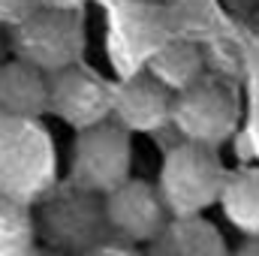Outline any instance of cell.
I'll list each match as a JSON object with an SVG mask.
<instances>
[{"label":"cell","instance_id":"obj_1","mask_svg":"<svg viewBox=\"0 0 259 256\" xmlns=\"http://www.w3.org/2000/svg\"><path fill=\"white\" fill-rule=\"evenodd\" d=\"M55 181V151L39 118L0 112V193L24 205L39 202Z\"/></svg>","mask_w":259,"mask_h":256},{"label":"cell","instance_id":"obj_2","mask_svg":"<svg viewBox=\"0 0 259 256\" xmlns=\"http://www.w3.org/2000/svg\"><path fill=\"white\" fill-rule=\"evenodd\" d=\"M39 214L33 220L36 235L58 250H75V253H91L109 232L103 196L91 190H81L75 184H55L36 202Z\"/></svg>","mask_w":259,"mask_h":256},{"label":"cell","instance_id":"obj_3","mask_svg":"<svg viewBox=\"0 0 259 256\" xmlns=\"http://www.w3.org/2000/svg\"><path fill=\"white\" fill-rule=\"evenodd\" d=\"M223 178H226V169L217 157V148L184 139L166 151L157 193L169 217L202 214L217 202Z\"/></svg>","mask_w":259,"mask_h":256},{"label":"cell","instance_id":"obj_4","mask_svg":"<svg viewBox=\"0 0 259 256\" xmlns=\"http://www.w3.org/2000/svg\"><path fill=\"white\" fill-rule=\"evenodd\" d=\"M9 55L27 61L42 72L78 64L84 55V21L81 12L36 6L18 24L6 27Z\"/></svg>","mask_w":259,"mask_h":256},{"label":"cell","instance_id":"obj_5","mask_svg":"<svg viewBox=\"0 0 259 256\" xmlns=\"http://www.w3.org/2000/svg\"><path fill=\"white\" fill-rule=\"evenodd\" d=\"M133 169V136L115 121H100L94 127L78 130L69 157V184L106 196Z\"/></svg>","mask_w":259,"mask_h":256},{"label":"cell","instance_id":"obj_6","mask_svg":"<svg viewBox=\"0 0 259 256\" xmlns=\"http://www.w3.org/2000/svg\"><path fill=\"white\" fill-rule=\"evenodd\" d=\"M169 124L184 139L220 148L232 139L238 124V100L232 88L214 75H199L187 88L172 94Z\"/></svg>","mask_w":259,"mask_h":256},{"label":"cell","instance_id":"obj_7","mask_svg":"<svg viewBox=\"0 0 259 256\" xmlns=\"http://www.w3.org/2000/svg\"><path fill=\"white\" fill-rule=\"evenodd\" d=\"M49 81V112L58 115L72 130L94 127L112 112V84H106L97 72L78 64L46 72Z\"/></svg>","mask_w":259,"mask_h":256},{"label":"cell","instance_id":"obj_8","mask_svg":"<svg viewBox=\"0 0 259 256\" xmlns=\"http://www.w3.org/2000/svg\"><path fill=\"white\" fill-rule=\"evenodd\" d=\"M103 208L112 232L124 235L133 244H151L169 220L157 187L142 178H127L109 190L103 196Z\"/></svg>","mask_w":259,"mask_h":256},{"label":"cell","instance_id":"obj_9","mask_svg":"<svg viewBox=\"0 0 259 256\" xmlns=\"http://www.w3.org/2000/svg\"><path fill=\"white\" fill-rule=\"evenodd\" d=\"M172 91L157 81L151 72H139L112 88V112L115 124L130 133H160L169 124Z\"/></svg>","mask_w":259,"mask_h":256},{"label":"cell","instance_id":"obj_10","mask_svg":"<svg viewBox=\"0 0 259 256\" xmlns=\"http://www.w3.org/2000/svg\"><path fill=\"white\" fill-rule=\"evenodd\" d=\"M0 112L18 118H42L49 112L46 72L6 55L0 61Z\"/></svg>","mask_w":259,"mask_h":256},{"label":"cell","instance_id":"obj_11","mask_svg":"<svg viewBox=\"0 0 259 256\" xmlns=\"http://www.w3.org/2000/svg\"><path fill=\"white\" fill-rule=\"evenodd\" d=\"M151 250L163 256H223L229 247L211 220L202 214H181L163 223L160 235L151 241Z\"/></svg>","mask_w":259,"mask_h":256},{"label":"cell","instance_id":"obj_12","mask_svg":"<svg viewBox=\"0 0 259 256\" xmlns=\"http://www.w3.org/2000/svg\"><path fill=\"white\" fill-rule=\"evenodd\" d=\"M217 202L232 226H238L244 235H259V169L226 175Z\"/></svg>","mask_w":259,"mask_h":256},{"label":"cell","instance_id":"obj_13","mask_svg":"<svg viewBox=\"0 0 259 256\" xmlns=\"http://www.w3.org/2000/svg\"><path fill=\"white\" fill-rule=\"evenodd\" d=\"M148 72L175 94L202 75V52L187 39H169L148 58Z\"/></svg>","mask_w":259,"mask_h":256},{"label":"cell","instance_id":"obj_14","mask_svg":"<svg viewBox=\"0 0 259 256\" xmlns=\"http://www.w3.org/2000/svg\"><path fill=\"white\" fill-rule=\"evenodd\" d=\"M36 226L30 205L0 193V256H21L33 250Z\"/></svg>","mask_w":259,"mask_h":256},{"label":"cell","instance_id":"obj_15","mask_svg":"<svg viewBox=\"0 0 259 256\" xmlns=\"http://www.w3.org/2000/svg\"><path fill=\"white\" fill-rule=\"evenodd\" d=\"M36 9V0H0V24L12 27Z\"/></svg>","mask_w":259,"mask_h":256},{"label":"cell","instance_id":"obj_16","mask_svg":"<svg viewBox=\"0 0 259 256\" xmlns=\"http://www.w3.org/2000/svg\"><path fill=\"white\" fill-rule=\"evenodd\" d=\"M36 6L46 9H66V12H81L88 6V0H36Z\"/></svg>","mask_w":259,"mask_h":256},{"label":"cell","instance_id":"obj_17","mask_svg":"<svg viewBox=\"0 0 259 256\" xmlns=\"http://www.w3.org/2000/svg\"><path fill=\"white\" fill-rule=\"evenodd\" d=\"M238 253L241 256H253V253H259V235H250L241 247H238Z\"/></svg>","mask_w":259,"mask_h":256},{"label":"cell","instance_id":"obj_18","mask_svg":"<svg viewBox=\"0 0 259 256\" xmlns=\"http://www.w3.org/2000/svg\"><path fill=\"white\" fill-rule=\"evenodd\" d=\"M9 55V39H6V27L0 24V61Z\"/></svg>","mask_w":259,"mask_h":256}]
</instances>
